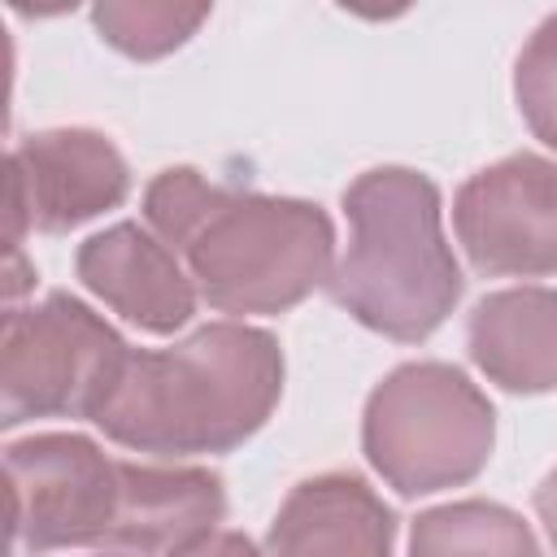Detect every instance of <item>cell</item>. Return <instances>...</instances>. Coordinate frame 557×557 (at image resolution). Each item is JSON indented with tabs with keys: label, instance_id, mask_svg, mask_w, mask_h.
<instances>
[{
	"label": "cell",
	"instance_id": "obj_1",
	"mask_svg": "<svg viewBox=\"0 0 557 557\" xmlns=\"http://www.w3.org/2000/svg\"><path fill=\"white\" fill-rule=\"evenodd\" d=\"M144 222L170 244L218 313H287L335 274V226L322 205L209 183L170 165L144 187Z\"/></svg>",
	"mask_w": 557,
	"mask_h": 557
},
{
	"label": "cell",
	"instance_id": "obj_2",
	"mask_svg": "<svg viewBox=\"0 0 557 557\" xmlns=\"http://www.w3.org/2000/svg\"><path fill=\"white\" fill-rule=\"evenodd\" d=\"M283 374L278 339L226 318L170 348H131L91 422L131 453L218 457L270 422Z\"/></svg>",
	"mask_w": 557,
	"mask_h": 557
},
{
	"label": "cell",
	"instance_id": "obj_3",
	"mask_svg": "<svg viewBox=\"0 0 557 557\" xmlns=\"http://www.w3.org/2000/svg\"><path fill=\"white\" fill-rule=\"evenodd\" d=\"M344 218L352 235L326 283L331 300L396 344L435 335L466 292L440 187L422 170L379 165L344 187Z\"/></svg>",
	"mask_w": 557,
	"mask_h": 557
},
{
	"label": "cell",
	"instance_id": "obj_4",
	"mask_svg": "<svg viewBox=\"0 0 557 557\" xmlns=\"http://www.w3.org/2000/svg\"><path fill=\"white\" fill-rule=\"evenodd\" d=\"M496 444V409L448 361H405L366 396L361 453L400 496L466 487Z\"/></svg>",
	"mask_w": 557,
	"mask_h": 557
},
{
	"label": "cell",
	"instance_id": "obj_5",
	"mask_svg": "<svg viewBox=\"0 0 557 557\" xmlns=\"http://www.w3.org/2000/svg\"><path fill=\"white\" fill-rule=\"evenodd\" d=\"M131 344L78 296L48 292L9 309L0 331V426L35 418H96Z\"/></svg>",
	"mask_w": 557,
	"mask_h": 557
},
{
	"label": "cell",
	"instance_id": "obj_6",
	"mask_svg": "<svg viewBox=\"0 0 557 557\" xmlns=\"http://www.w3.org/2000/svg\"><path fill=\"white\" fill-rule=\"evenodd\" d=\"M9 557L109 548L122 509V457L74 431H44L4 448Z\"/></svg>",
	"mask_w": 557,
	"mask_h": 557
},
{
	"label": "cell",
	"instance_id": "obj_7",
	"mask_svg": "<svg viewBox=\"0 0 557 557\" xmlns=\"http://www.w3.org/2000/svg\"><path fill=\"white\" fill-rule=\"evenodd\" d=\"M453 231L487 278L557 274V161L513 152L457 187Z\"/></svg>",
	"mask_w": 557,
	"mask_h": 557
},
{
	"label": "cell",
	"instance_id": "obj_8",
	"mask_svg": "<svg viewBox=\"0 0 557 557\" xmlns=\"http://www.w3.org/2000/svg\"><path fill=\"white\" fill-rule=\"evenodd\" d=\"M9 244L26 231L65 235L131 196V165L104 131L52 126L9 148Z\"/></svg>",
	"mask_w": 557,
	"mask_h": 557
},
{
	"label": "cell",
	"instance_id": "obj_9",
	"mask_svg": "<svg viewBox=\"0 0 557 557\" xmlns=\"http://www.w3.org/2000/svg\"><path fill=\"white\" fill-rule=\"evenodd\" d=\"M78 283L148 335H174L196 313V283L178 252L139 222H113L74 252Z\"/></svg>",
	"mask_w": 557,
	"mask_h": 557
},
{
	"label": "cell",
	"instance_id": "obj_10",
	"mask_svg": "<svg viewBox=\"0 0 557 557\" xmlns=\"http://www.w3.org/2000/svg\"><path fill=\"white\" fill-rule=\"evenodd\" d=\"M396 513L348 470L300 479L265 531V557H392Z\"/></svg>",
	"mask_w": 557,
	"mask_h": 557
},
{
	"label": "cell",
	"instance_id": "obj_11",
	"mask_svg": "<svg viewBox=\"0 0 557 557\" xmlns=\"http://www.w3.org/2000/svg\"><path fill=\"white\" fill-rule=\"evenodd\" d=\"M222 518L226 492L213 470L122 461V509L109 548L131 557H174L218 531Z\"/></svg>",
	"mask_w": 557,
	"mask_h": 557
},
{
	"label": "cell",
	"instance_id": "obj_12",
	"mask_svg": "<svg viewBox=\"0 0 557 557\" xmlns=\"http://www.w3.org/2000/svg\"><path fill=\"white\" fill-rule=\"evenodd\" d=\"M470 361L513 396L557 392V292L505 287L470 309Z\"/></svg>",
	"mask_w": 557,
	"mask_h": 557
},
{
	"label": "cell",
	"instance_id": "obj_13",
	"mask_svg": "<svg viewBox=\"0 0 557 557\" xmlns=\"http://www.w3.org/2000/svg\"><path fill=\"white\" fill-rule=\"evenodd\" d=\"M409 557H544L531 522L500 500H448L422 509L409 531Z\"/></svg>",
	"mask_w": 557,
	"mask_h": 557
},
{
	"label": "cell",
	"instance_id": "obj_14",
	"mask_svg": "<svg viewBox=\"0 0 557 557\" xmlns=\"http://www.w3.org/2000/svg\"><path fill=\"white\" fill-rule=\"evenodd\" d=\"M209 22V4H174V0H100L91 9L96 35L131 61H157L183 48Z\"/></svg>",
	"mask_w": 557,
	"mask_h": 557
},
{
	"label": "cell",
	"instance_id": "obj_15",
	"mask_svg": "<svg viewBox=\"0 0 557 557\" xmlns=\"http://www.w3.org/2000/svg\"><path fill=\"white\" fill-rule=\"evenodd\" d=\"M513 100L527 131L557 152V13H548L513 61Z\"/></svg>",
	"mask_w": 557,
	"mask_h": 557
},
{
	"label": "cell",
	"instance_id": "obj_16",
	"mask_svg": "<svg viewBox=\"0 0 557 557\" xmlns=\"http://www.w3.org/2000/svg\"><path fill=\"white\" fill-rule=\"evenodd\" d=\"M174 557H265L244 531H209L205 540H196L191 548H183V553H174Z\"/></svg>",
	"mask_w": 557,
	"mask_h": 557
},
{
	"label": "cell",
	"instance_id": "obj_17",
	"mask_svg": "<svg viewBox=\"0 0 557 557\" xmlns=\"http://www.w3.org/2000/svg\"><path fill=\"white\" fill-rule=\"evenodd\" d=\"M535 513H540V522H544V535H548V544L557 548V466L540 479V487H535Z\"/></svg>",
	"mask_w": 557,
	"mask_h": 557
},
{
	"label": "cell",
	"instance_id": "obj_18",
	"mask_svg": "<svg viewBox=\"0 0 557 557\" xmlns=\"http://www.w3.org/2000/svg\"><path fill=\"white\" fill-rule=\"evenodd\" d=\"M100 557H131V553H100Z\"/></svg>",
	"mask_w": 557,
	"mask_h": 557
}]
</instances>
